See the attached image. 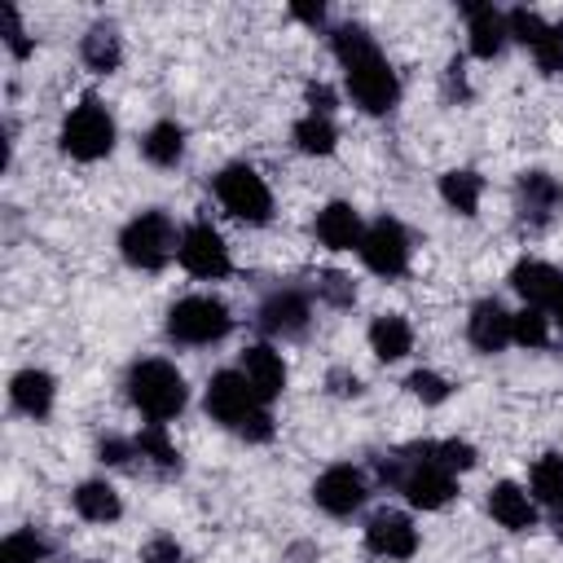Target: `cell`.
I'll list each match as a JSON object with an SVG mask.
<instances>
[{
  "instance_id": "1",
  "label": "cell",
  "mask_w": 563,
  "mask_h": 563,
  "mask_svg": "<svg viewBox=\"0 0 563 563\" xmlns=\"http://www.w3.org/2000/svg\"><path fill=\"white\" fill-rule=\"evenodd\" d=\"M330 44H334V57L347 75L352 101L365 114H387L400 97V84H396V70L387 66V57L378 53V44L369 40V31L365 26H339L330 35Z\"/></svg>"
},
{
  "instance_id": "2",
  "label": "cell",
  "mask_w": 563,
  "mask_h": 563,
  "mask_svg": "<svg viewBox=\"0 0 563 563\" xmlns=\"http://www.w3.org/2000/svg\"><path fill=\"white\" fill-rule=\"evenodd\" d=\"M207 413L216 422H224L229 431H238L242 440H268L273 435V418L264 409V400L251 391V383L242 378V369H220L207 383Z\"/></svg>"
},
{
  "instance_id": "3",
  "label": "cell",
  "mask_w": 563,
  "mask_h": 563,
  "mask_svg": "<svg viewBox=\"0 0 563 563\" xmlns=\"http://www.w3.org/2000/svg\"><path fill=\"white\" fill-rule=\"evenodd\" d=\"M128 396L150 422H167L185 409V378L167 361H136L128 369Z\"/></svg>"
},
{
  "instance_id": "4",
  "label": "cell",
  "mask_w": 563,
  "mask_h": 563,
  "mask_svg": "<svg viewBox=\"0 0 563 563\" xmlns=\"http://www.w3.org/2000/svg\"><path fill=\"white\" fill-rule=\"evenodd\" d=\"M176 246H180V238H176V229H172V220H167L163 211H141V216L128 220L123 233H119L123 260H128L132 268H145V273L163 268V264L176 255Z\"/></svg>"
},
{
  "instance_id": "5",
  "label": "cell",
  "mask_w": 563,
  "mask_h": 563,
  "mask_svg": "<svg viewBox=\"0 0 563 563\" xmlns=\"http://www.w3.org/2000/svg\"><path fill=\"white\" fill-rule=\"evenodd\" d=\"M62 150L79 163H92V158H106L114 150V119L106 114V106L97 97H84L66 123H62Z\"/></svg>"
},
{
  "instance_id": "6",
  "label": "cell",
  "mask_w": 563,
  "mask_h": 563,
  "mask_svg": "<svg viewBox=\"0 0 563 563\" xmlns=\"http://www.w3.org/2000/svg\"><path fill=\"white\" fill-rule=\"evenodd\" d=\"M216 198L224 202V211L242 224H264L273 216V194L264 185V176L246 163H233L216 176Z\"/></svg>"
},
{
  "instance_id": "7",
  "label": "cell",
  "mask_w": 563,
  "mask_h": 563,
  "mask_svg": "<svg viewBox=\"0 0 563 563\" xmlns=\"http://www.w3.org/2000/svg\"><path fill=\"white\" fill-rule=\"evenodd\" d=\"M229 325H233L229 308L211 295H189V299L172 303V312H167V334L176 343H216L229 334Z\"/></svg>"
},
{
  "instance_id": "8",
  "label": "cell",
  "mask_w": 563,
  "mask_h": 563,
  "mask_svg": "<svg viewBox=\"0 0 563 563\" xmlns=\"http://www.w3.org/2000/svg\"><path fill=\"white\" fill-rule=\"evenodd\" d=\"M361 260L369 273L378 277H400L409 268V233L396 224V220H374L361 238Z\"/></svg>"
},
{
  "instance_id": "9",
  "label": "cell",
  "mask_w": 563,
  "mask_h": 563,
  "mask_svg": "<svg viewBox=\"0 0 563 563\" xmlns=\"http://www.w3.org/2000/svg\"><path fill=\"white\" fill-rule=\"evenodd\" d=\"M176 255H180V264L194 273V277H224L229 273V246H224V238L207 224V220H198V224H189L185 233H180V246H176Z\"/></svg>"
},
{
  "instance_id": "10",
  "label": "cell",
  "mask_w": 563,
  "mask_h": 563,
  "mask_svg": "<svg viewBox=\"0 0 563 563\" xmlns=\"http://www.w3.org/2000/svg\"><path fill=\"white\" fill-rule=\"evenodd\" d=\"M312 501L325 515H352V510H361V501H365L361 471L356 466H330V471H321V479L312 484Z\"/></svg>"
},
{
  "instance_id": "11",
  "label": "cell",
  "mask_w": 563,
  "mask_h": 563,
  "mask_svg": "<svg viewBox=\"0 0 563 563\" xmlns=\"http://www.w3.org/2000/svg\"><path fill=\"white\" fill-rule=\"evenodd\" d=\"M365 545L378 559H409L418 550V528L400 515V510H378L365 523Z\"/></svg>"
},
{
  "instance_id": "12",
  "label": "cell",
  "mask_w": 563,
  "mask_h": 563,
  "mask_svg": "<svg viewBox=\"0 0 563 563\" xmlns=\"http://www.w3.org/2000/svg\"><path fill=\"white\" fill-rule=\"evenodd\" d=\"M515 198H519V216H523L532 229L550 224L554 211L563 207V189H559V180L545 176V172H523L519 185H515Z\"/></svg>"
},
{
  "instance_id": "13",
  "label": "cell",
  "mask_w": 563,
  "mask_h": 563,
  "mask_svg": "<svg viewBox=\"0 0 563 563\" xmlns=\"http://www.w3.org/2000/svg\"><path fill=\"white\" fill-rule=\"evenodd\" d=\"M510 286L528 299V308H541V312L545 308L554 312V303L563 299V273L554 264H541V260H519L510 273Z\"/></svg>"
},
{
  "instance_id": "14",
  "label": "cell",
  "mask_w": 563,
  "mask_h": 563,
  "mask_svg": "<svg viewBox=\"0 0 563 563\" xmlns=\"http://www.w3.org/2000/svg\"><path fill=\"white\" fill-rule=\"evenodd\" d=\"M260 330L273 339H295L308 330V299L299 290H277L260 303Z\"/></svg>"
},
{
  "instance_id": "15",
  "label": "cell",
  "mask_w": 563,
  "mask_h": 563,
  "mask_svg": "<svg viewBox=\"0 0 563 563\" xmlns=\"http://www.w3.org/2000/svg\"><path fill=\"white\" fill-rule=\"evenodd\" d=\"M242 378H246L251 391L268 405V400L286 387V365H282V356H277L268 343H255V347L242 352Z\"/></svg>"
},
{
  "instance_id": "16",
  "label": "cell",
  "mask_w": 563,
  "mask_h": 563,
  "mask_svg": "<svg viewBox=\"0 0 563 563\" xmlns=\"http://www.w3.org/2000/svg\"><path fill=\"white\" fill-rule=\"evenodd\" d=\"M466 334L479 352H501L510 343V312L497 303V299H484L471 308V321H466Z\"/></svg>"
},
{
  "instance_id": "17",
  "label": "cell",
  "mask_w": 563,
  "mask_h": 563,
  "mask_svg": "<svg viewBox=\"0 0 563 563\" xmlns=\"http://www.w3.org/2000/svg\"><path fill=\"white\" fill-rule=\"evenodd\" d=\"M488 510H493V519H497L501 528H510V532H523V528L537 523V506H532V497H528L519 484H510V479L493 484V493H488Z\"/></svg>"
},
{
  "instance_id": "18",
  "label": "cell",
  "mask_w": 563,
  "mask_h": 563,
  "mask_svg": "<svg viewBox=\"0 0 563 563\" xmlns=\"http://www.w3.org/2000/svg\"><path fill=\"white\" fill-rule=\"evenodd\" d=\"M462 13L471 22V53L475 57H497L501 44H506V18L493 4H475V0H466Z\"/></svg>"
},
{
  "instance_id": "19",
  "label": "cell",
  "mask_w": 563,
  "mask_h": 563,
  "mask_svg": "<svg viewBox=\"0 0 563 563\" xmlns=\"http://www.w3.org/2000/svg\"><path fill=\"white\" fill-rule=\"evenodd\" d=\"M317 238L330 246V251H361V238H365V229H361V216L347 207V202H330L321 216H317Z\"/></svg>"
},
{
  "instance_id": "20",
  "label": "cell",
  "mask_w": 563,
  "mask_h": 563,
  "mask_svg": "<svg viewBox=\"0 0 563 563\" xmlns=\"http://www.w3.org/2000/svg\"><path fill=\"white\" fill-rule=\"evenodd\" d=\"M53 378L44 374V369H18L13 374V383H9V396H13V405L26 413V418H44L48 409H53Z\"/></svg>"
},
{
  "instance_id": "21",
  "label": "cell",
  "mask_w": 563,
  "mask_h": 563,
  "mask_svg": "<svg viewBox=\"0 0 563 563\" xmlns=\"http://www.w3.org/2000/svg\"><path fill=\"white\" fill-rule=\"evenodd\" d=\"M369 347H374L378 361H400V356L413 347V330H409V321L396 317V312L374 317V325H369Z\"/></svg>"
},
{
  "instance_id": "22",
  "label": "cell",
  "mask_w": 563,
  "mask_h": 563,
  "mask_svg": "<svg viewBox=\"0 0 563 563\" xmlns=\"http://www.w3.org/2000/svg\"><path fill=\"white\" fill-rule=\"evenodd\" d=\"M75 510H79L84 519H92V523H114V519L123 515L119 493H114L106 479H88V484H79V488H75Z\"/></svg>"
},
{
  "instance_id": "23",
  "label": "cell",
  "mask_w": 563,
  "mask_h": 563,
  "mask_svg": "<svg viewBox=\"0 0 563 563\" xmlns=\"http://www.w3.org/2000/svg\"><path fill=\"white\" fill-rule=\"evenodd\" d=\"M84 62H88V70H97V75H110L114 66H119V57H123V48H119V35H114V26H92L88 35H84Z\"/></svg>"
},
{
  "instance_id": "24",
  "label": "cell",
  "mask_w": 563,
  "mask_h": 563,
  "mask_svg": "<svg viewBox=\"0 0 563 563\" xmlns=\"http://www.w3.org/2000/svg\"><path fill=\"white\" fill-rule=\"evenodd\" d=\"M141 150H145V158H150V163H158V167H172V163L185 154V132H180V123H172V119L154 123V128L145 132Z\"/></svg>"
},
{
  "instance_id": "25",
  "label": "cell",
  "mask_w": 563,
  "mask_h": 563,
  "mask_svg": "<svg viewBox=\"0 0 563 563\" xmlns=\"http://www.w3.org/2000/svg\"><path fill=\"white\" fill-rule=\"evenodd\" d=\"M479 194H484V180H479L475 172H444V176H440V198H444L457 216H475Z\"/></svg>"
},
{
  "instance_id": "26",
  "label": "cell",
  "mask_w": 563,
  "mask_h": 563,
  "mask_svg": "<svg viewBox=\"0 0 563 563\" xmlns=\"http://www.w3.org/2000/svg\"><path fill=\"white\" fill-rule=\"evenodd\" d=\"M532 493H537V501L563 510V457L559 453L537 457V466H532Z\"/></svg>"
},
{
  "instance_id": "27",
  "label": "cell",
  "mask_w": 563,
  "mask_h": 563,
  "mask_svg": "<svg viewBox=\"0 0 563 563\" xmlns=\"http://www.w3.org/2000/svg\"><path fill=\"white\" fill-rule=\"evenodd\" d=\"M334 141H339V132H334V123H330L325 114H312V110H308V114L295 123V145H299L303 154H330Z\"/></svg>"
},
{
  "instance_id": "28",
  "label": "cell",
  "mask_w": 563,
  "mask_h": 563,
  "mask_svg": "<svg viewBox=\"0 0 563 563\" xmlns=\"http://www.w3.org/2000/svg\"><path fill=\"white\" fill-rule=\"evenodd\" d=\"M510 339L523 343V347H541L550 339V317L541 308H523L510 317Z\"/></svg>"
},
{
  "instance_id": "29",
  "label": "cell",
  "mask_w": 563,
  "mask_h": 563,
  "mask_svg": "<svg viewBox=\"0 0 563 563\" xmlns=\"http://www.w3.org/2000/svg\"><path fill=\"white\" fill-rule=\"evenodd\" d=\"M48 554V545L31 532V528H22V532H9L4 541H0V563H40Z\"/></svg>"
},
{
  "instance_id": "30",
  "label": "cell",
  "mask_w": 563,
  "mask_h": 563,
  "mask_svg": "<svg viewBox=\"0 0 563 563\" xmlns=\"http://www.w3.org/2000/svg\"><path fill=\"white\" fill-rule=\"evenodd\" d=\"M136 449H141V457H154L163 471H172V466H180V453L172 449V440H167V431H163V422H150L141 435H136Z\"/></svg>"
},
{
  "instance_id": "31",
  "label": "cell",
  "mask_w": 563,
  "mask_h": 563,
  "mask_svg": "<svg viewBox=\"0 0 563 563\" xmlns=\"http://www.w3.org/2000/svg\"><path fill=\"white\" fill-rule=\"evenodd\" d=\"M427 457L440 462L444 471H471L475 466V449L466 440H440V444H427Z\"/></svg>"
},
{
  "instance_id": "32",
  "label": "cell",
  "mask_w": 563,
  "mask_h": 563,
  "mask_svg": "<svg viewBox=\"0 0 563 563\" xmlns=\"http://www.w3.org/2000/svg\"><path fill=\"white\" fill-rule=\"evenodd\" d=\"M545 31H550V26H545L532 9H510V13H506V35H515V40L528 44V48H537V40H541Z\"/></svg>"
},
{
  "instance_id": "33",
  "label": "cell",
  "mask_w": 563,
  "mask_h": 563,
  "mask_svg": "<svg viewBox=\"0 0 563 563\" xmlns=\"http://www.w3.org/2000/svg\"><path fill=\"white\" fill-rule=\"evenodd\" d=\"M532 57H537V66H541L545 75H563V26H550V31L537 40Z\"/></svg>"
},
{
  "instance_id": "34",
  "label": "cell",
  "mask_w": 563,
  "mask_h": 563,
  "mask_svg": "<svg viewBox=\"0 0 563 563\" xmlns=\"http://www.w3.org/2000/svg\"><path fill=\"white\" fill-rule=\"evenodd\" d=\"M409 391H413L418 400H427V405H440V400H449V383H444L440 374H431V369H418V374H409Z\"/></svg>"
},
{
  "instance_id": "35",
  "label": "cell",
  "mask_w": 563,
  "mask_h": 563,
  "mask_svg": "<svg viewBox=\"0 0 563 563\" xmlns=\"http://www.w3.org/2000/svg\"><path fill=\"white\" fill-rule=\"evenodd\" d=\"M321 295H325L334 308H347V303L356 299V286H352V277H343V273H321Z\"/></svg>"
},
{
  "instance_id": "36",
  "label": "cell",
  "mask_w": 563,
  "mask_h": 563,
  "mask_svg": "<svg viewBox=\"0 0 563 563\" xmlns=\"http://www.w3.org/2000/svg\"><path fill=\"white\" fill-rule=\"evenodd\" d=\"M4 40H9L13 57H26V53H31V44L22 40V26H18V9H13V4H4Z\"/></svg>"
},
{
  "instance_id": "37",
  "label": "cell",
  "mask_w": 563,
  "mask_h": 563,
  "mask_svg": "<svg viewBox=\"0 0 563 563\" xmlns=\"http://www.w3.org/2000/svg\"><path fill=\"white\" fill-rule=\"evenodd\" d=\"M97 453H101V462H110V466H123V462H128L132 453H141V449H136V440L128 444V440H114V435H110V440H101V449H97Z\"/></svg>"
},
{
  "instance_id": "38",
  "label": "cell",
  "mask_w": 563,
  "mask_h": 563,
  "mask_svg": "<svg viewBox=\"0 0 563 563\" xmlns=\"http://www.w3.org/2000/svg\"><path fill=\"white\" fill-rule=\"evenodd\" d=\"M145 563H180V545L172 537H154L145 545Z\"/></svg>"
},
{
  "instance_id": "39",
  "label": "cell",
  "mask_w": 563,
  "mask_h": 563,
  "mask_svg": "<svg viewBox=\"0 0 563 563\" xmlns=\"http://www.w3.org/2000/svg\"><path fill=\"white\" fill-rule=\"evenodd\" d=\"M308 106H312V114H325V119H330V106H334V92H330L325 84H308Z\"/></svg>"
},
{
  "instance_id": "40",
  "label": "cell",
  "mask_w": 563,
  "mask_h": 563,
  "mask_svg": "<svg viewBox=\"0 0 563 563\" xmlns=\"http://www.w3.org/2000/svg\"><path fill=\"white\" fill-rule=\"evenodd\" d=\"M444 88H449V92H457V97H466V84H462V62H449V75H444Z\"/></svg>"
},
{
  "instance_id": "41",
  "label": "cell",
  "mask_w": 563,
  "mask_h": 563,
  "mask_svg": "<svg viewBox=\"0 0 563 563\" xmlns=\"http://www.w3.org/2000/svg\"><path fill=\"white\" fill-rule=\"evenodd\" d=\"M330 383H334L339 396H356V391H361V378H356V374H352V378H347V374H330Z\"/></svg>"
},
{
  "instance_id": "42",
  "label": "cell",
  "mask_w": 563,
  "mask_h": 563,
  "mask_svg": "<svg viewBox=\"0 0 563 563\" xmlns=\"http://www.w3.org/2000/svg\"><path fill=\"white\" fill-rule=\"evenodd\" d=\"M290 13H295V18H303V22H321V4H317V9H303V4H295Z\"/></svg>"
},
{
  "instance_id": "43",
  "label": "cell",
  "mask_w": 563,
  "mask_h": 563,
  "mask_svg": "<svg viewBox=\"0 0 563 563\" xmlns=\"http://www.w3.org/2000/svg\"><path fill=\"white\" fill-rule=\"evenodd\" d=\"M554 532H559V537H563V510H559V515H554Z\"/></svg>"
},
{
  "instance_id": "44",
  "label": "cell",
  "mask_w": 563,
  "mask_h": 563,
  "mask_svg": "<svg viewBox=\"0 0 563 563\" xmlns=\"http://www.w3.org/2000/svg\"><path fill=\"white\" fill-rule=\"evenodd\" d=\"M554 321H559V325H563V299H559V303H554Z\"/></svg>"
}]
</instances>
